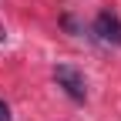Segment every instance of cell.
Masks as SVG:
<instances>
[{
  "label": "cell",
  "mask_w": 121,
  "mask_h": 121,
  "mask_svg": "<svg viewBox=\"0 0 121 121\" xmlns=\"http://www.w3.org/2000/svg\"><path fill=\"white\" fill-rule=\"evenodd\" d=\"M54 81L57 87H64V94L71 101H84L87 98V81H84V74L78 67H71V64H57L54 67Z\"/></svg>",
  "instance_id": "cell-1"
},
{
  "label": "cell",
  "mask_w": 121,
  "mask_h": 121,
  "mask_svg": "<svg viewBox=\"0 0 121 121\" xmlns=\"http://www.w3.org/2000/svg\"><path fill=\"white\" fill-rule=\"evenodd\" d=\"M91 30H94V37L101 44H111V47H121V17L114 10H101L94 24H91Z\"/></svg>",
  "instance_id": "cell-2"
},
{
  "label": "cell",
  "mask_w": 121,
  "mask_h": 121,
  "mask_svg": "<svg viewBox=\"0 0 121 121\" xmlns=\"http://www.w3.org/2000/svg\"><path fill=\"white\" fill-rule=\"evenodd\" d=\"M0 121H10V108H7V101H0Z\"/></svg>",
  "instance_id": "cell-3"
}]
</instances>
